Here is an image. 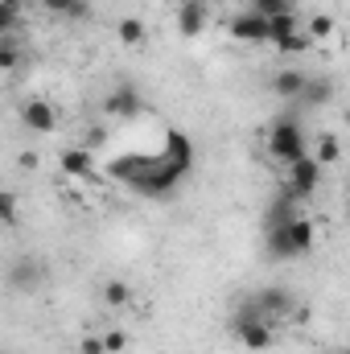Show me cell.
<instances>
[{
    "mask_svg": "<svg viewBox=\"0 0 350 354\" xmlns=\"http://www.w3.org/2000/svg\"><path fill=\"white\" fill-rule=\"evenodd\" d=\"M111 174L124 177V181H132V185H136L140 194H149V198H169L177 185L190 177V165H181V161H174V157L165 153L157 165H149L145 157H132V161L116 165Z\"/></svg>",
    "mask_w": 350,
    "mask_h": 354,
    "instance_id": "obj_1",
    "label": "cell"
},
{
    "mask_svg": "<svg viewBox=\"0 0 350 354\" xmlns=\"http://www.w3.org/2000/svg\"><path fill=\"white\" fill-rule=\"evenodd\" d=\"M313 239H317L313 223H309L305 214H297V218H288L284 227H272V231H268V260H297V256H309V252H313Z\"/></svg>",
    "mask_w": 350,
    "mask_h": 354,
    "instance_id": "obj_2",
    "label": "cell"
},
{
    "mask_svg": "<svg viewBox=\"0 0 350 354\" xmlns=\"http://www.w3.org/2000/svg\"><path fill=\"white\" fill-rule=\"evenodd\" d=\"M305 153H309V140H305V128H301L297 111L276 115L272 128H268V157L280 161V165H293V161H301Z\"/></svg>",
    "mask_w": 350,
    "mask_h": 354,
    "instance_id": "obj_3",
    "label": "cell"
},
{
    "mask_svg": "<svg viewBox=\"0 0 350 354\" xmlns=\"http://www.w3.org/2000/svg\"><path fill=\"white\" fill-rule=\"evenodd\" d=\"M231 334L248 346V351H268L272 346V322L260 313V305L248 297L239 301V309L231 313Z\"/></svg>",
    "mask_w": 350,
    "mask_h": 354,
    "instance_id": "obj_4",
    "label": "cell"
},
{
    "mask_svg": "<svg viewBox=\"0 0 350 354\" xmlns=\"http://www.w3.org/2000/svg\"><path fill=\"white\" fill-rule=\"evenodd\" d=\"M322 174H326V169L305 153L301 161L284 165V185H280V194L293 198V202H309V198L317 194V185H322Z\"/></svg>",
    "mask_w": 350,
    "mask_h": 354,
    "instance_id": "obj_5",
    "label": "cell"
},
{
    "mask_svg": "<svg viewBox=\"0 0 350 354\" xmlns=\"http://www.w3.org/2000/svg\"><path fill=\"white\" fill-rule=\"evenodd\" d=\"M103 111H107V115H120V120H136V115L145 111V95H140V87H136V83L120 79L116 87L107 91Z\"/></svg>",
    "mask_w": 350,
    "mask_h": 354,
    "instance_id": "obj_6",
    "label": "cell"
},
{
    "mask_svg": "<svg viewBox=\"0 0 350 354\" xmlns=\"http://www.w3.org/2000/svg\"><path fill=\"white\" fill-rule=\"evenodd\" d=\"M17 115H21V128H29L33 136H50V132L58 128V111H54V103H46V99H25V103L17 107Z\"/></svg>",
    "mask_w": 350,
    "mask_h": 354,
    "instance_id": "obj_7",
    "label": "cell"
},
{
    "mask_svg": "<svg viewBox=\"0 0 350 354\" xmlns=\"http://www.w3.org/2000/svg\"><path fill=\"white\" fill-rule=\"evenodd\" d=\"M4 280H8V288H12V292H37V288L46 284V268L37 264L33 256H21V260H12V264H8Z\"/></svg>",
    "mask_w": 350,
    "mask_h": 354,
    "instance_id": "obj_8",
    "label": "cell"
},
{
    "mask_svg": "<svg viewBox=\"0 0 350 354\" xmlns=\"http://www.w3.org/2000/svg\"><path fill=\"white\" fill-rule=\"evenodd\" d=\"M227 29H231V37L243 41V46H264V41H268V17L252 12V8H248V12H235Z\"/></svg>",
    "mask_w": 350,
    "mask_h": 354,
    "instance_id": "obj_9",
    "label": "cell"
},
{
    "mask_svg": "<svg viewBox=\"0 0 350 354\" xmlns=\"http://www.w3.org/2000/svg\"><path fill=\"white\" fill-rule=\"evenodd\" d=\"M252 301L260 305V313L268 317V322L288 317V313H293V305H297V301H293V292H288V288H280V284H268V288H260Z\"/></svg>",
    "mask_w": 350,
    "mask_h": 354,
    "instance_id": "obj_10",
    "label": "cell"
},
{
    "mask_svg": "<svg viewBox=\"0 0 350 354\" xmlns=\"http://www.w3.org/2000/svg\"><path fill=\"white\" fill-rule=\"evenodd\" d=\"M206 0H190V4H177V33L181 37H198L206 29Z\"/></svg>",
    "mask_w": 350,
    "mask_h": 354,
    "instance_id": "obj_11",
    "label": "cell"
},
{
    "mask_svg": "<svg viewBox=\"0 0 350 354\" xmlns=\"http://www.w3.org/2000/svg\"><path fill=\"white\" fill-rule=\"evenodd\" d=\"M305 71H297V66H284V71H276L272 75V95L276 99H284V103H297L301 99V87H305Z\"/></svg>",
    "mask_w": 350,
    "mask_h": 354,
    "instance_id": "obj_12",
    "label": "cell"
},
{
    "mask_svg": "<svg viewBox=\"0 0 350 354\" xmlns=\"http://www.w3.org/2000/svg\"><path fill=\"white\" fill-rule=\"evenodd\" d=\"M58 165H62L66 177H91V153L83 145H66V149L58 153Z\"/></svg>",
    "mask_w": 350,
    "mask_h": 354,
    "instance_id": "obj_13",
    "label": "cell"
},
{
    "mask_svg": "<svg viewBox=\"0 0 350 354\" xmlns=\"http://www.w3.org/2000/svg\"><path fill=\"white\" fill-rule=\"evenodd\" d=\"M330 99H334V79H313V75H309L297 103H305V107H326Z\"/></svg>",
    "mask_w": 350,
    "mask_h": 354,
    "instance_id": "obj_14",
    "label": "cell"
},
{
    "mask_svg": "<svg viewBox=\"0 0 350 354\" xmlns=\"http://www.w3.org/2000/svg\"><path fill=\"white\" fill-rule=\"evenodd\" d=\"M301 214V202H293V198H284V194H276V202L268 206V214H264V227L272 231V227H284L288 218H297Z\"/></svg>",
    "mask_w": 350,
    "mask_h": 354,
    "instance_id": "obj_15",
    "label": "cell"
},
{
    "mask_svg": "<svg viewBox=\"0 0 350 354\" xmlns=\"http://www.w3.org/2000/svg\"><path fill=\"white\" fill-rule=\"evenodd\" d=\"M309 157H313L322 169L338 165V161H342V145H338V136H334V132H322V136H317V153H309Z\"/></svg>",
    "mask_w": 350,
    "mask_h": 354,
    "instance_id": "obj_16",
    "label": "cell"
},
{
    "mask_svg": "<svg viewBox=\"0 0 350 354\" xmlns=\"http://www.w3.org/2000/svg\"><path fill=\"white\" fill-rule=\"evenodd\" d=\"M103 305H107V309H128V305H132V284L120 280V276H111V280L103 284Z\"/></svg>",
    "mask_w": 350,
    "mask_h": 354,
    "instance_id": "obj_17",
    "label": "cell"
},
{
    "mask_svg": "<svg viewBox=\"0 0 350 354\" xmlns=\"http://www.w3.org/2000/svg\"><path fill=\"white\" fill-rule=\"evenodd\" d=\"M116 37H120V46L140 50V46H145V21H140V17H124V21L116 25Z\"/></svg>",
    "mask_w": 350,
    "mask_h": 354,
    "instance_id": "obj_18",
    "label": "cell"
},
{
    "mask_svg": "<svg viewBox=\"0 0 350 354\" xmlns=\"http://www.w3.org/2000/svg\"><path fill=\"white\" fill-rule=\"evenodd\" d=\"M21 62H25V46H21V37H17V33L0 37V71L8 75V71H17Z\"/></svg>",
    "mask_w": 350,
    "mask_h": 354,
    "instance_id": "obj_19",
    "label": "cell"
},
{
    "mask_svg": "<svg viewBox=\"0 0 350 354\" xmlns=\"http://www.w3.org/2000/svg\"><path fill=\"white\" fill-rule=\"evenodd\" d=\"M17 223H21V198L0 185V227H17Z\"/></svg>",
    "mask_w": 350,
    "mask_h": 354,
    "instance_id": "obj_20",
    "label": "cell"
},
{
    "mask_svg": "<svg viewBox=\"0 0 350 354\" xmlns=\"http://www.w3.org/2000/svg\"><path fill=\"white\" fill-rule=\"evenodd\" d=\"M293 29H301V21H297V12L288 8V12H272L268 17V41H276L280 33H293Z\"/></svg>",
    "mask_w": 350,
    "mask_h": 354,
    "instance_id": "obj_21",
    "label": "cell"
},
{
    "mask_svg": "<svg viewBox=\"0 0 350 354\" xmlns=\"http://www.w3.org/2000/svg\"><path fill=\"white\" fill-rule=\"evenodd\" d=\"M21 29V0H0V37Z\"/></svg>",
    "mask_w": 350,
    "mask_h": 354,
    "instance_id": "obj_22",
    "label": "cell"
},
{
    "mask_svg": "<svg viewBox=\"0 0 350 354\" xmlns=\"http://www.w3.org/2000/svg\"><path fill=\"white\" fill-rule=\"evenodd\" d=\"M50 12H58V17H71V21H83L91 8H87V0H42Z\"/></svg>",
    "mask_w": 350,
    "mask_h": 354,
    "instance_id": "obj_23",
    "label": "cell"
},
{
    "mask_svg": "<svg viewBox=\"0 0 350 354\" xmlns=\"http://www.w3.org/2000/svg\"><path fill=\"white\" fill-rule=\"evenodd\" d=\"M272 46H276L280 54H305V50H309L313 41H309V37H305L301 29H293V33H280V37H276Z\"/></svg>",
    "mask_w": 350,
    "mask_h": 354,
    "instance_id": "obj_24",
    "label": "cell"
},
{
    "mask_svg": "<svg viewBox=\"0 0 350 354\" xmlns=\"http://www.w3.org/2000/svg\"><path fill=\"white\" fill-rule=\"evenodd\" d=\"M330 33H334V17H330V12H317V17H309V33H305L309 41H326Z\"/></svg>",
    "mask_w": 350,
    "mask_h": 354,
    "instance_id": "obj_25",
    "label": "cell"
},
{
    "mask_svg": "<svg viewBox=\"0 0 350 354\" xmlns=\"http://www.w3.org/2000/svg\"><path fill=\"white\" fill-rule=\"evenodd\" d=\"M248 8L260 12V17H272V12H288L293 0H248Z\"/></svg>",
    "mask_w": 350,
    "mask_h": 354,
    "instance_id": "obj_26",
    "label": "cell"
},
{
    "mask_svg": "<svg viewBox=\"0 0 350 354\" xmlns=\"http://www.w3.org/2000/svg\"><path fill=\"white\" fill-rule=\"evenodd\" d=\"M103 338V351L107 354H124V346H128V334L124 330H107V334H99Z\"/></svg>",
    "mask_w": 350,
    "mask_h": 354,
    "instance_id": "obj_27",
    "label": "cell"
},
{
    "mask_svg": "<svg viewBox=\"0 0 350 354\" xmlns=\"http://www.w3.org/2000/svg\"><path fill=\"white\" fill-rule=\"evenodd\" d=\"M103 145H107V128H103V124H91L87 136H83V149L95 153V149H103Z\"/></svg>",
    "mask_w": 350,
    "mask_h": 354,
    "instance_id": "obj_28",
    "label": "cell"
},
{
    "mask_svg": "<svg viewBox=\"0 0 350 354\" xmlns=\"http://www.w3.org/2000/svg\"><path fill=\"white\" fill-rule=\"evenodd\" d=\"M79 354H107L103 351V338H99V334H87V338L79 342Z\"/></svg>",
    "mask_w": 350,
    "mask_h": 354,
    "instance_id": "obj_29",
    "label": "cell"
},
{
    "mask_svg": "<svg viewBox=\"0 0 350 354\" xmlns=\"http://www.w3.org/2000/svg\"><path fill=\"white\" fill-rule=\"evenodd\" d=\"M174 4H190V0H174Z\"/></svg>",
    "mask_w": 350,
    "mask_h": 354,
    "instance_id": "obj_30",
    "label": "cell"
},
{
    "mask_svg": "<svg viewBox=\"0 0 350 354\" xmlns=\"http://www.w3.org/2000/svg\"><path fill=\"white\" fill-rule=\"evenodd\" d=\"M338 354H347V351H338Z\"/></svg>",
    "mask_w": 350,
    "mask_h": 354,
    "instance_id": "obj_31",
    "label": "cell"
}]
</instances>
